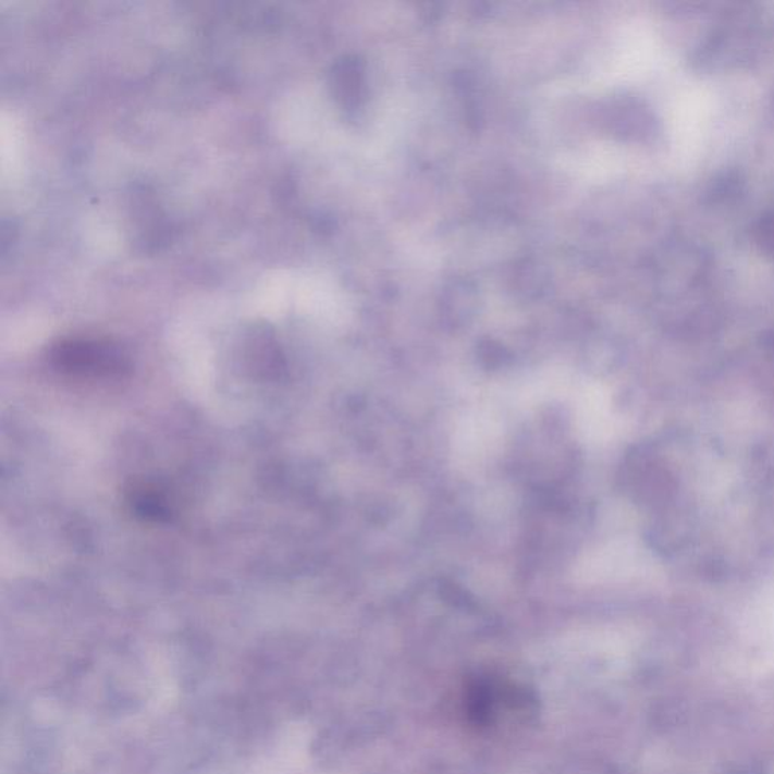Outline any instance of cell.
Returning <instances> with one entry per match:
<instances>
[{
	"label": "cell",
	"instance_id": "obj_1",
	"mask_svg": "<svg viewBox=\"0 0 774 774\" xmlns=\"http://www.w3.org/2000/svg\"><path fill=\"white\" fill-rule=\"evenodd\" d=\"M62 367L76 371H103L115 369L120 365V356L107 344L88 341L62 342L54 354Z\"/></svg>",
	"mask_w": 774,
	"mask_h": 774
},
{
	"label": "cell",
	"instance_id": "obj_2",
	"mask_svg": "<svg viewBox=\"0 0 774 774\" xmlns=\"http://www.w3.org/2000/svg\"><path fill=\"white\" fill-rule=\"evenodd\" d=\"M334 95L341 100L344 107H356L360 97L361 69L357 60L341 61L333 72Z\"/></svg>",
	"mask_w": 774,
	"mask_h": 774
}]
</instances>
